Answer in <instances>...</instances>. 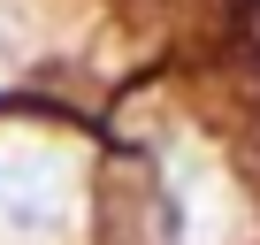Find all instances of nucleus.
Here are the masks:
<instances>
[{
	"label": "nucleus",
	"instance_id": "1",
	"mask_svg": "<svg viewBox=\"0 0 260 245\" xmlns=\"http://www.w3.org/2000/svg\"><path fill=\"white\" fill-rule=\"evenodd\" d=\"M61 199H69V176H61L54 154L0 146V222L16 237H54L61 230Z\"/></svg>",
	"mask_w": 260,
	"mask_h": 245
}]
</instances>
